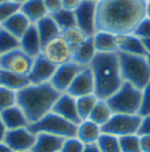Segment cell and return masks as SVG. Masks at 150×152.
Here are the masks:
<instances>
[{"label":"cell","instance_id":"6da1fadb","mask_svg":"<svg viewBox=\"0 0 150 152\" xmlns=\"http://www.w3.org/2000/svg\"><path fill=\"white\" fill-rule=\"evenodd\" d=\"M145 16V0H101L97 3L96 28L114 34L133 33Z\"/></svg>","mask_w":150,"mask_h":152},{"label":"cell","instance_id":"7a4b0ae2","mask_svg":"<svg viewBox=\"0 0 150 152\" xmlns=\"http://www.w3.org/2000/svg\"><path fill=\"white\" fill-rule=\"evenodd\" d=\"M60 94L61 93H58L51 82L40 85L29 83L27 87L16 93V104L24 111L31 124L51 113Z\"/></svg>","mask_w":150,"mask_h":152},{"label":"cell","instance_id":"3957f363","mask_svg":"<svg viewBox=\"0 0 150 152\" xmlns=\"http://www.w3.org/2000/svg\"><path fill=\"white\" fill-rule=\"evenodd\" d=\"M95 77L96 91L98 99L110 98L120 87L123 80L120 69V58L117 53H97L89 65Z\"/></svg>","mask_w":150,"mask_h":152},{"label":"cell","instance_id":"277c9868","mask_svg":"<svg viewBox=\"0 0 150 152\" xmlns=\"http://www.w3.org/2000/svg\"><path fill=\"white\" fill-rule=\"evenodd\" d=\"M118 58L123 82H129L142 90L150 82V65L148 56L128 54L118 52Z\"/></svg>","mask_w":150,"mask_h":152},{"label":"cell","instance_id":"5b68a950","mask_svg":"<svg viewBox=\"0 0 150 152\" xmlns=\"http://www.w3.org/2000/svg\"><path fill=\"white\" fill-rule=\"evenodd\" d=\"M142 90L129 82H123L122 86L106 99L113 114H140Z\"/></svg>","mask_w":150,"mask_h":152},{"label":"cell","instance_id":"8992f818","mask_svg":"<svg viewBox=\"0 0 150 152\" xmlns=\"http://www.w3.org/2000/svg\"><path fill=\"white\" fill-rule=\"evenodd\" d=\"M28 128L35 135L36 134H51V135H56L65 139L70 138V136H76L77 124L67 121L65 118L51 111L37 122L31 123L28 126Z\"/></svg>","mask_w":150,"mask_h":152},{"label":"cell","instance_id":"52a82bcc","mask_svg":"<svg viewBox=\"0 0 150 152\" xmlns=\"http://www.w3.org/2000/svg\"><path fill=\"white\" fill-rule=\"evenodd\" d=\"M142 116L140 114H113L102 126V132L110 134L117 138L132 134H138Z\"/></svg>","mask_w":150,"mask_h":152},{"label":"cell","instance_id":"ba28073f","mask_svg":"<svg viewBox=\"0 0 150 152\" xmlns=\"http://www.w3.org/2000/svg\"><path fill=\"white\" fill-rule=\"evenodd\" d=\"M41 54L48 61H51L53 65L58 66L72 61L73 49L68 44V41L63 37V34H60V36L55 37V39L44 44Z\"/></svg>","mask_w":150,"mask_h":152},{"label":"cell","instance_id":"9c48e42d","mask_svg":"<svg viewBox=\"0 0 150 152\" xmlns=\"http://www.w3.org/2000/svg\"><path fill=\"white\" fill-rule=\"evenodd\" d=\"M32 64H33V58L20 48L0 56V69L17 73V74L28 75Z\"/></svg>","mask_w":150,"mask_h":152},{"label":"cell","instance_id":"30bf717a","mask_svg":"<svg viewBox=\"0 0 150 152\" xmlns=\"http://www.w3.org/2000/svg\"><path fill=\"white\" fill-rule=\"evenodd\" d=\"M96 15L97 3L92 0H82V3L75 11L76 27H78L88 36H93L96 33Z\"/></svg>","mask_w":150,"mask_h":152},{"label":"cell","instance_id":"8fae6325","mask_svg":"<svg viewBox=\"0 0 150 152\" xmlns=\"http://www.w3.org/2000/svg\"><path fill=\"white\" fill-rule=\"evenodd\" d=\"M36 140V135L28 127L8 130L5 134L4 143L13 152H31Z\"/></svg>","mask_w":150,"mask_h":152},{"label":"cell","instance_id":"7c38bea8","mask_svg":"<svg viewBox=\"0 0 150 152\" xmlns=\"http://www.w3.org/2000/svg\"><path fill=\"white\" fill-rule=\"evenodd\" d=\"M82 68H85V66L78 65L75 61H69L67 64L56 66L55 74L51 80V85L58 93H67L70 83L73 82V80L80 73V70Z\"/></svg>","mask_w":150,"mask_h":152},{"label":"cell","instance_id":"4fadbf2b","mask_svg":"<svg viewBox=\"0 0 150 152\" xmlns=\"http://www.w3.org/2000/svg\"><path fill=\"white\" fill-rule=\"evenodd\" d=\"M95 91H96V83H95L93 73L89 66H85L76 75V78L70 83L67 93L70 94L72 97L78 98V97H84V95L95 94Z\"/></svg>","mask_w":150,"mask_h":152},{"label":"cell","instance_id":"5bb4252c","mask_svg":"<svg viewBox=\"0 0 150 152\" xmlns=\"http://www.w3.org/2000/svg\"><path fill=\"white\" fill-rule=\"evenodd\" d=\"M55 70H56V65H53L51 61L47 60L43 54L37 56L36 58H33L32 68L28 73L29 82L35 85L51 82L52 77L55 74Z\"/></svg>","mask_w":150,"mask_h":152},{"label":"cell","instance_id":"9a60e30c","mask_svg":"<svg viewBox=\"0 0 150 152\" xmlns=\"http://www.w3.org/2000/svg\"><path fill=\"white\" fill-rule=\"evenodd\" d=\"M52 111L72 123L78 124L81 122L77 114V107H76V98L68 93H61L58 95L53 107H52Z\"/></svg>","mask_w":150,"mask_h":152},{"label":"cell","instance_id":"2e32d148","mask_svg":"<svg viewBox=\"0 0 150 152\" xmlns=\"http://www.w3.org/2000/svg\"><path fill=\"white\" fill-rule=\"evenodd\" d=\"M43 45L44 44L41 41L36 25L32 24L20 39V49L24 50L28 56H31L32 58H36L43 52Z\"/></svg>","mask_w":150,"mask_h":152},{"label":"cell","instance_id":"e0dca14e","mask_svg":"<svg viewBox=\"0 0 150 152\" xmlns=\"http://www.w3.org/2000/svg\"><path fill=\"white\" fill-rule=\"evenodd\" d=\"M117 48H118V52H122V53L148 56L143 41L134 33L117 34Z\"/></svg>","mask_w":150,"mask_h":152},{"label":"cell","instance_id":"ac0fdd59","mask_svg":"<svg viewBox=\"0 0 150 152\" xmlns=\"http://www.w3.org/2000/svg\"><path fill=\"white\" fill-rule=\"evenodd\" d=\"M102 134L101 126H98L90 119H85L81 121L77 124V130H76V138L80 139L85 145L88 144H96L98 138Z\"/></svg>","mask_w":150,"mask_h":152},{"label":"cell","instance_id":"d6986e66","mask_svg":"<svg viewBox=\"0 0 150 152\" xmlns=\"http://www.w3.org/2000/svg\"><path fill=\"white\" fill-rule=\"evenodd\" d=\"M3 122H4L7 130H15V128H21V127H28L29 121L24 111L20 109V106L15 104L11 106L10 109L4 110L0 113Z\"/></svg>","mask_w":150,"mask_h":152},{"label":"cell","instance_id":"ffe728a7","mask_svg":"<svg viewBox=\"0 0 150 152\" xmlns=\"http://www.w3.org/2000/svg\"><path fill=\"white\" fill-rule=\"evenodd\" d=\"M64 138L51 134H36V140L31 152H60Z\"/></svg>","mask_w":150,"mask_h":152},{"label":"cell","instance_id":"44dd1931","mask_svg":"<svg viewBox=\"0 0 150 152\" xmlns=\"http://www.w3.org/2000/svg\"><path fill=\"white\" fill-rule=\"evenodd\" d=\"M93 42L97 53H117V34L106 31H96L93 34Z\"/></svg>","mask_w":150,"mask_h":152},{"label":"cell","instance_id":"7402d4cb","mask_svg":"<svg viewBox=\"0 0 150 152\" xmlns=\"http://www.w3.org/2000/svg\"><path fill=\"white\" fill-rule=\"evenodd\" d=\"M31 25H32V23L19 11V12L13 13L8 20H5L0 27L4 28L5 31H8L11 34H13L15 37H17L20 40L21 36L28 31V28Z\"/></svg>","mask_w":150,"mask_h":152},{"label":"cell","instance_id":"603a6c76","mask_svg":"<svg viewBox=\"0 0 150 152\" xmlns=\"http://www.w3.org/2000/svg\"><path fill=\"white\" fill-rule=\"evenodd\" d=\"M29 82L28 75L17 74V73L8 72V70L0 69V86H4L12 91H20L21 89L27 87Z\"/></svg>","mask_w":150,"mask_h":152},{"label":"cell","instance_id":"cb8c5ba5","mask_svg":"<svg viewBox=\"0 0 150 152\" xmlns=\"http://www.w3.org/2000/svg\"><path fill=\"white\" fill-rule=\"evenodd\" d=\"M96 54H97V50L95 48V42H93V36H90L78 48H76L73 50L72 61L77 62L81 66H89L90 62L93 61V58L96 57Z\"/></svg>","mask_w":150,"mask_h":152},{"label":"cell","instance_id":"d4e9b609","mask_svg":"<svg viewBox=\"0 0 150 152\" xmlns=\"http://www.w3.org/2000/svg\"><path fill=\"white\" fill-rule=\"evenodd\" d=\"M20 12L24 15L32 24H36L39 20L48 15L44 0H27L20 5Z\"/></svg>","mask_w":150,"mask_h":152},{"label":"cell","instance_id":"484cf974","mask_svg":"<svg viewBox=\"0 0 150 152\" xmlns=\"http://www.w3.org/2000/svg\"><path fill=\"white\" fill-rule=\"evenodd\" d=\"M35 25H36V28H37V32H39L43 44L48 42L49 40L55 39V37H57L61 34L60 28H58V25L56 24L55 19L51 16V15H47L45 17H43L41 20H39Z\"/></svg>","mask_w":150,"mask_h":152},{"label":"cell","instance_id":"4316f807","mask_svg":"<svg viewBox=\"0 0 150 152\" xmlns=\"http://www.w3.org/2000/svg\"><path fill=\"white\" fill-rule=\"evenodd\" d=\"M112 115H113V111H112L109 103L106 102V99H98L95 109L90 113L89 119L102 127V126L110 119Z\"/></svg>","mask_w":150,"mask_h":152},{"label":"cell","instance_id":"83f0119b","mask_svg":"<svg viewBox=\"0 0 150 152\" xmlns=\"http://www.w3.org/2000/svg\"><path fill=\"white\" fill-rule=\"evenodd\" d=\"M97 101H98V98H97L96 94H89V95L76 98V107H77V114L80 121L89 119L90 113L95 109Z\"/></svg>","mask_w":150,"mask_h":152},{"label":"cell","instance_id":"f1b7e54d","mask_svg":"<svg viewBox=\"0 0 150 152\" xmlns=\"http://www.w3.org/2000/svg\"><path fill=\"white\" fill-rule=\"evenodd\" d=\"M55 19L56 24L58 25L61 32L70 29L73 27H76V17H75V11H68V10H60L58 12H56L55 15H51Z\"/></svg>","mask_w":150,"mask_h":152},{"label":"cell","instance_id":"f546056e","mask_svg":"<svg viewBox=\"0 0 150 152\" xmlns=\"http://www.w3.org/2000/svg\"><path fill=\"white\" fill-rule=\"evenodd\" d=\"M96 144L100 152H121L120 139L114 135H110V134L102 132Z\"/></svg>","mask_w":150,"mask_h":152},{"label":"cell","instance_id":"4dcf8cb0","mask_svg":"<svg viewBox=\"0 0 150 152\" xmlns=\"http://www.w3.org/2000/svg\"><path fill=\"white\" fill-rule=\"evenodd\" d=\"M20 48V40L0 27V56Z\"/></svg>","mask_w":150,"mask_h":152},{"label":"cell","instance_id":"1f68e13d","mask_svg":"<svg viewBox=\"0 0 150 152\" xmlns=\"http://www.w3.org/2000/svg\"><path fill=\"white\" fill-rule=\"evenodd\" d=\"M61 34H63V37L68 41L69 45L72 46L73 50H75L76 48H78L88 37H90V36H88L86 33H84L78 27H73L70 29H67V31L61 32Z\"/></svg>","mask_w":150,"mask_h":152},{"label":"cell","instance_id":"d6a6232c","mask_svg":"<svg viewBox=\"0 0 150 152\" xmlns=\"http://www.w3.org/2000/svg\"><path fill=\"white\" fill-rule=\"evenodd\" d=\"M120 147L121 152H141V143L138 134L120 136Z\"/></svg>","mask_w":150,"mask_h":152},{"label":"cell","instance_id":"836d02e7","mask_svg":"<svg viewBox=\"0 0 150 152\" xmlns=\"http://www.w3.org/2000/svg\"><path fill=\"white\" fill-rule=\"evenodd\" d=\"M20 11V4L16 3L15 0H5V1L0 3V25L8 20L13 13Z\"/></svg>","mask_w":150,"mask_h":152},{"label":"cell","instance_id":"e575fe53","mask_svg":"<svg viewBox=\"0 0 150 152\" xmlns=\"http://www.w3.org/2000/svg\"><path fill=\"white\" fill-rule=\"evenodd\" d=\"M16 104V91L0 86V113Z\"/></svg>","mask_w":150,"mask_h":152},{"label":"cell","instance_id":"d590c367","mask_svg":"<svg viewBox=\"0 0 150 152\" xmlns=\"http://www.w3.org/2000/svg\"><path fill=\"white\" fill-rule=\"evenodd\" d=\"M84 147L85 144L80 139H77L76 136H70V138L64 139L60 152H82Z\"/></svg>","mask_w":150,"mask_h":152},{"label":"cell","instance_id":"8d00e7d4","mask_svg":"<svg viewBox=\"0 0 150 152\" xmlns=\"http://www.w3.org/2000/svg\"><path fill=\"white\" fill-rule=\"evenodd\" d=\"M137 37H140L141 40H148L150 39V19L149 17H143L141 20V23L137 25V28L133 32Z\"/></svg>","mask_w":150,"mask_h":152},{"label":"cell","instance_id":"74e56055","mask_svg":"<svg viewBox=\"0 0 150 152\" xmlns=\"http://www.w3.org/2000/svg\"><path fill=\"white\" fill-rule=\"evenodd\" d=\"M140 115L141 116L150 115V82L142 89V99H141Z\"/></svg>","mask_w":150,"mask_h":152},{"label":"cell","instance_id":"f35d334b","mask_svg":"<svg viewBox=\"0 0 150 152\" xmlns=\"http://www.w3.org/2000/svg\"><path fill=\"white\" fill-rule=\"evenodd\" d=\"M44 4H45V10L48 15H55L60 10H63L61 0H44Z\"/></svg>","mask_w":150,"mask_h":152},{"label":"cell","instance_id":"ab89813d","mask_svg":"<svg viewBox=\"0 0 150 152\" xmlns=\"http://www.w3.org/2000/svg\"><path fill=\"white\" fill-rule=\"evenodd\" d=\"M138 135H150V115L142 116L140 130H138Z\"/></svg>","mask_w":150,"mask_h":152},{"label":"cell","instance_id":"60d3db41","mask_svg":"<svg viewBox=\"0 0 150 152\" xmlns=\"http://www.w3.org/2000/svg\"><path fill=\"white\" fill-rule=\"evenodd\" d=\"M63 3V8L68 11H76L77 7L82 3V0H61Z\"/></svg>","mask_w":150,"mask_h":152},{"label":"cell","instance_id":"b9f144b4","mask_svg":"<svg viewBox=\"0 0 150 152\" xmlns=\"http://www.w3.org/2000/svg\"><path fill=\"white\" fill-rule=\"evenodd\" d=\"M141 152H150V135H140Z\"/></svg>","mask_w":150,"mask_h":152},{"label":"cell","instance_id":"7bdbcfd3","mask_svg":"<svg viewBox=\"0 0 150 152\" xmlns=\"http://www.w3.org/2000/svg\"><path fill=\"white\" fill-rule=\"evenodd\" d=\"M7 127H5L4 122H3L1 116H0V143L4 142V138H5V134H7Z\"/></svg>","mask_w":150,"mask_h":152},{"label":"cell","instance_id":"ee69618b","mask_svg":"<svg viewBox=\"0 0 150 152\" xmlns=\"http://www.w3.org/2000/svg\"><path fill=\"white\" fill-rule=\"evenodd\" d=\"M82 152H100V150L97 147V144H88L84 147Z\"/></svg>","mask_w":150,"mask_h":152},{"label":"cell","instance_id":"f6af8a7d","mask_svg":"<svg viewBox=\"0 0 150 152\" xmlns=\"http://www.w3.org/2000/svg\"><path fill=\"white\" fill-rule=\"evenodd\" d=\"M0 152H13V151L11 150V148L8 147L4 142H1V143H0Z\"/></svg>","mask_w":150,"mask_h":152},{"label":"cell","instance_id":"bcb514c9","mask_svg":"<svg viewBox=\"0 0 150 152\" xmlns=\"http://www.w3.org/2000/svg\"><path fill=\"white\" fill-rule=\"evenodd\" d=\"M142 41H143V45H145V49H146V54L150 56V39L142 40Z\"/></svg>","mask_w":150,"mask_h":152},{"label":"cell","instance_id":"7dc6e473","mask_svg":"<svg viewBox=\"0 0 150 152\" xmlns=\"http://www.w3.org/2000/svg\"><path fill=\"white\" fill-rule=\"evenodd\" d=\"M146 17L150 19V1L146 3Z\"/></svg>","mask_w":150,"mask_h":152},{"label":"cell","instance_id":"c3c4849f","mask_svg":"<svg viewBox=\"0 0 150 152\" xmlns=\"http://www.w3.org/2000/svg\"><path fill=\"white\" fill-rule=\"evenodd\" d=\"M15 1H16V3H19V4L21 5L23 3H25V1H27V0H15Z\"/></svg>","mask_w":150,"mask_h":152},{"label":"cell","instance_id":"681fc988","mask_svg":"<svg viewBox=\"0 0 150 152\" xmlns=\"http://www.w3.org/2000/svg\"><path fill=\"white\" fill-rule=\"evenodd\" d=\"M148 61H149V65H150V56H148Z\"/></svg>","mask_w":150,"mask_h":152},{"label":"cell","instance_id":"f907efd6","mask_svg":"<svg viewBox=\"0 0 150 152\" xmlns=\"http://www.w3.org/2000/svg\"><path fill=\"white\" fill-rule=\"evenodd\" d=\"M92 1H96V3H98V1H101V0H92Z\"/></svg>","mask_w":150,"mask_h":152},{"label":"cell","instance_id":"816d5d0a","mask_svg":"<svg viewBox=\"0 0 150 152\" xmlns=\"http://www.w3.org/2000/svg\"><path fill=\"white\" fill-rule=\"evenodd\" d=\"M3 1H5V0H0V3H3Z\"/></svg>","mask_w":150,"mask_h":152},{"label":"cell","instance_id":"f5cc1de1","mask_svg":"<svg viewBox=\"0 0 150 152\" xmlns=\"http://www.w3.org/2000/svg\"><path fill=\"white\" fill-rule=\"evenodd\" d=\"M145 1H146V3H148V1H150V0H145Z\"/></svg>","mask_w":150,"mask_h":152}]
</instances>
